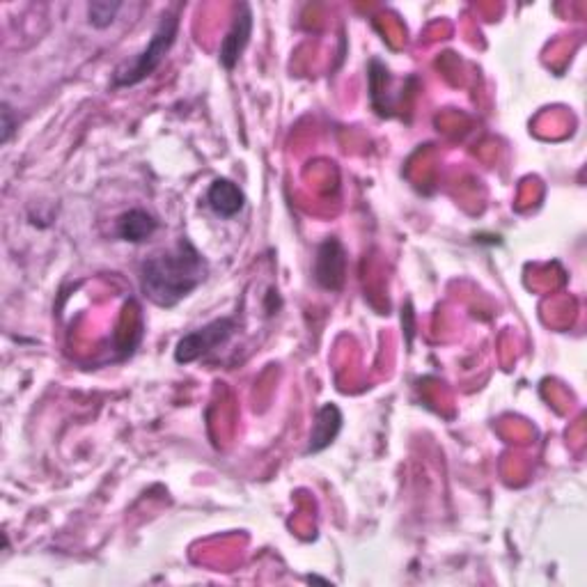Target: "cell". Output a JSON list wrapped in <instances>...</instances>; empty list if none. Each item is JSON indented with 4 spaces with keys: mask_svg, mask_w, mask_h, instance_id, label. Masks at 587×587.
<instances>
[{
    "mask_svg": "<svg viewBox=\"0 0 587 587\" xmlns=\"http://www.w3.org/2000/svg\"><path fill=\"white\" fill-rule=\"evenodd\" d=\"M209 264L189 239H179L168 253L154 255L140 266L143 294L159 308H175L205 283Z\"/></svg>",
    "mask_w": 587,
    "mask_h": 587,
    "instance_id": "cell-1",
    "label": "cell"
},
{
    "mask_svg": "<svg viewBox=\"0 0 587 587\" xmlns=\"http://www.w3.org/2000/svg\"><path fill=\"white\" fill-rule=\"evenodd\" d=\"M179 33V19L177 14H163L159 26H156L154 35L147 44V49L138 53L136 58L131 62H122L120 67L115 69L113 83L117 88H129V85H138L140 81H145L147 76H152L156 69L161 67V62L166 60L168 51L172 49Z\"/></svg>",
    "mask_w": 587,
    "mask_h": 587,
    "instance_id": "cell-2",
    "label": "cell"
},
{
    "mask_svg": "<svg viewBox=\"0 0 587 587\" xmlns=\"http://www.w3.org/2000/svg\"><path fill=\"white\" fill-rule=\"evenodd\" d=\"M234 331H237V322H234V319H216V322L207 324L205 328H198V331L184 335V338L177 342L175 360L184 365L193 363V360L207 356L209 351H214L216 347L228 342Z\"/></svg>",
    "mask_w": 587,
    "mask_h": 587,
    "instance_id": "cell-3",
    "label": "cell"
},
{
    "mask_svg": "<svg viewBox=\"0 0 587 587\" xmlns=\"http://www.w3.org/2000/svg\"><path fill=\"white\" fill-rule=\"evenodd\" d=\"M347 278V250L338 239H326L317 250L315 280L324 289L340 292Z\"/></svg>",
    "mask_w": 587,
    "mask_h": 587,
    "instance_id": "cell-4",
    "label": "cell"
},
{
    "mask_svg": "<svg viewBox=\"0 0 587 587\" xmlns=\"http://www.w3.org/2000/svg\"><path fill=\"white\" fill-rule=\"evenodd\" d=\"M250 35H253V12H250L248 5H239L228 35H225L221 42V51H218V58H221L225 69L237 67L241 53L246 51V46L250 42Z\"/></svg>",
    "mask_w": 587,
    "mask_h": 587,
    "instance_id": "cell-5",
    "label": "cell"
},
{
    "mask_svg": "<svg viewBox=\"0 0 587 587\" xmlns=\"http://www.w3.org/2000/svg\"><path fill=\"white\" fill-rule=\"evenodd\" d=\"M342 429V411L335 404H324L322 409L317 411L315 422H312L310 432V443L305 455H317V452L326 450L335 438H338Z\"/></svg>",
    "mask_w": 587,
    "mask_h": 587,
    "instance_id": "cell-6",
    "label": "cell"
},
{
    "mask_svg": "<svg viewBox=\"0 0 587 587\" xmlns=\"http://www.w3.org/2000/svg\"><path fill=\"white\" fill-rule=\"evenodd\" d=\"M207 205L221 218H232L244 209L246 195L230 179H216L207 191Z\"/></svg>",
    "mask_w": 587,
    "mask_h": 587,
    "instance_id": "cell-7",
    "label": "cell"
},
{
    "mask_svg": "<svg viewBox=\"0 0 587 587\" xmlns=\"http://www.w3.org/2000/svg\"><path fill=\"white\" fill-rule=\"evenodd\" d=\"M156 228H159V223L145 209H131L117 221V234H120L122 241H129V244H143L145 239L152 237Z\"/></svg>",
    "mask_w": 587,
    "mask_h": 587,
    "instance_id": "cell-8",
    "label": "cell"
},
{
    "mask_svg": "<svg viewBox=\"0 0 587 587\" xmlns=\"http://www.w3.org/2000/svg\"><path fill=\"white\" fill-rule=\"evenodd\" d=\"M120 7H122V3H111V0H99V3H92L88 7L90 23L95 28H108L115 21Z\"/></svg>",
    "mask_w": 587,
    "mask_h": 587,
    "instance_id": "cell-9",
    "label": "cell"
},
{
    "mask_svg": "<svg viewBox=\"0 0 587 587\" xmlns=\"http://www.w3.org/2000/svg\"><path fill=\"white\" fill-rule=\"evenodd\" d=\"M0 117H3V145H7L14 136V131L19 129V120H14V111L12 106L7 104V101H3V111H0Z\"/></svg>",
    "mask_w": 587,
    "mask_h": 587,
    "instance_id": "cell-10",
    "label": "cell"
}]
</instances>
